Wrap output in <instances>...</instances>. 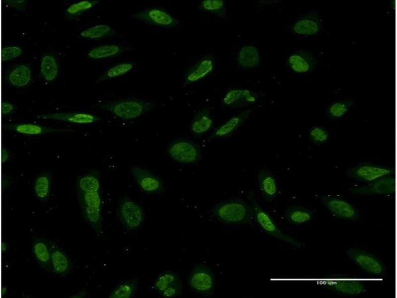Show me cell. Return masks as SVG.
Instances as JSON below:
<instances>
[{
    "label": "cell",
    "instance_id": "13",
    "mask_svg": "<svg viewBox=\"0 0 397 298\" xmlns=\"http://www.w3.org/2000/svg\"><path fill=\"white\" fill-rule=\"evenodd\" d=\"M320 199L327 210L338 218L355 221L360 218L357 209L346 200L327 196Z\"/></svg>",
    "mask_w": 397,
    "mask_h": 298
},
{
    "label": "cell",
    "instance_id": "20",
    "mask_svg": "<svg viewBox=\"0 0 397 298\" xmlns=\"http://www.w3.org/2000/svg\"><path fill=\"white\" fill-rule=\"evenodd\" d=\"M50 249L51 270L58 275L67 274L71 268L70 259L55 242L47 240Z\"/></svg>",
    "mask_w": 397,
    "mask_h": 298
},
{
    "label": "cell",
    "instance_id": "35",
    "mask_svg": "<svg viewBox=\"0 0 397 298\" xmlns=\"http://www.w3.org/2000/svg\"><path fill=\"white\" fill-rule=\"evenodd\" d=\"M117 35V32L107 24H99L85 29L80 36L88 39H100Z\"/></svg>",
    "mask_w": 397,
    "mask_h": 298
},
{
    "label": "cell",
    "instance_id": "31",
    "mask_svg": "<svg viewBox=\"0 0 397 298\" xmlns=\"http://www.w3.org/2000/svg\"><path fill=\"white\" fill-rule=\"evenodd\" d=\"M287 220L293 224H301L310 221L314 217L310 209L297 206L288 208L285 212Z\"/></svg>",
    "mask_w": 397,
    "mask_h": 298
},
{
    "label": "cell",
    "instance_id": "36",
    "mask_svg": "<svg viewBox=\"0 0 397 298\" xmlns=\"http://www.w3.org/2000/svg\"><path fill=\"white\" fill-rule=\"evenodd\" d=\"M100 1L98 0H85L71 4L65 11V18L67 20L75 19L85 11L93 7Z\"/></svg>",
    "mask_w": 397,
    "mask_h": 298
},
{
    "label": "cell",
    "instance_id": "26",
    "mask_svg": "<svg viewBox=\"0 0 397 298\" xmlns=\"http://www.w3.org/2000/svg\"><path fill=\"white\" fill-rule=\"evenodd\" d=\"M130 47L118 44L101 45L90 50L87 56L92 59H103L118 56L126 51L131 50Z\"/></svg>",
    "mask_w": 397,
    "mask_h": 298
},
{
    "label": "cell",
    "instance_id": "22",
    "mask_svg": "<svg viewBox=\"0 0 397 298\" xmlns=\"http://www.w3.org/2000/svg\"><path fill=\"white\" fill-rule=\"evenodd\" d=\"M257 180L264 199L267 202L273 200L278 194V185L272 173L268 169H262L258 172Z\"/></svg>",
    "mask_w": 397,
    "mask_h": 298
},
{
    "label": "cell",
    "instance_id": "21",
    "mask_svg": "<svg viewBox=\"0 0 397 298\" xmlns=\"http://www.w3.org/2000/svg\"><path fill=\"white\" fill-rule=\"evenodd\" d=\"M252 112L251 109L246 110L233 116L215 130L210 138L213 139L230 136L243 124Z\"/></svg>",
    "mask_w": 397,
    "mask_h": 298
},
{
    "label": "cell",
    "instance_id": "9",
    "mask_svg": "<svg viewBox=\"0 0 397 298\" xmlns=\"http://www.w3.org/2000/svg\"><path fill=\"white\" fill-rule=\"evenodd\" d=\"M318 284L326 289L347 296L361 295L367 290L363 281L341 277L327 278L319 281Z\"/></svg>",
    "mask_w": 397,
    "mask_h": 298
},
{
    "label": "cell",
    "instance_id": "2",
    "mask_svg": "<svg viewBox=\"0 0 397 298\" xmlns=\"http://www.w3.org/2000/svg\"><path fill=\"white\" fill-rule=\"evenodd\" d=\"M155 105L151 101L132 98L108 102L101 105L100 108L127 121L141 116L153 109Z\"/></svg>",
    "mask_w": 397,
    "mask_h": 298
},
{
    "label": "cell",
    "instance_id": "4",
    "mask_svg": "<svg viewBox=\"0 0 397 298\" xmlns=\"http://www.w3.org/2000/svg\"><path fill=\"white\" fill-rule=\"evenodd\" d=\"M325 24V20L318 11L310 10L295 21L291 31L298 36L310 38L322 34Z\"/></svg>",
    "mask_w": 397,
    "mask_h": 298
},
{
    "label": "cell",
    "instance_id": "38",
    "mask_svg": "<svg viewBox=\"0 0 397 298\" xmlns=\"http://www.w3.org/2000/svg\"><path fill=\"white\" fill-rule=\"evenodd\" d=\"M78 199L81 207H89L101 209L102 198L100 191H77Z\"/></svg>",
    "mask_w": 397,
    "mask_h": 298
},
{
    "label": "cell",
    "instance_id": "45",
    "mask_svg": "<svg viewBox=\"0 0 397 298\" xmlns=\"http://www.w3.org/2000/svg\"><path fill=\"white\" fill-rule=\"evenodd\" d=\"M1 114L5 116L12 113L15 110V106L8 101H3L1 103Z\"/></svg>",
    "mask_w": 397,
    "mask_h": 298
},
{
    "label": "cell",
    "instance_id": "18",
    "mask_svg": "<svg viewBox=\"0 0 397 298\" xmlns=\"http://www.w3.org/2000/svg\"><path fill=\"white\" fill-rule=\"evenodd\" d=\"M214 65L211 56H204L187 70L183 78L184 85H188L204 78L213 71Z\"/></svg>",
    "mask_w": 397,
    "mask_h": 298
},
{
    "label": "cell",
    "instance_id": "8",
    "mask_svg": "<svg viewBox=\"0 0 397 298\" xmlns=\"http://www.w3.org/2000/svg\"><path fill=\"white\" fill-rule=\"evenodd\" d=\"M168 153L174 160L185 164L197 162L201 157L199 146L191 140L183 139L172 142L168 147Z\"/></svg>",
    "mask_w": 397,
    "mask_h": 298
},
{
    "label": "cell",
    "instance_id": "33",
    "mask_svg": "<svg viewBox=\"0 0 397 298\" xmlns=\"http://www.w3.org/2000/svg\"><path fill=\"white\" fill-rule=\"evenodd\" d=\"M353 104V101L350 99H340L333 101L326 108L327 116L332 120H339L348 112Z\"/></svg>",
    "mask_w": 397,
    "mask_h": 298
},
{
    "label": "cell",
    "instance_id": "32",
    "mask_svg": "<svg viewBox=\"0 0 397 298\" xmlns=\"http://www.w3.org/2000/svg\"><path fill=\"white\" fill-rule=\"evenodd\" d=\"M138 285V279L126 280L117 285L110 292V298H131L135 295Z\"/></svg>",
    "mask_w": 397,
    "mask_h": 298
},
{
    "label": "cell",
    "instance_id": "12",
    "mask_svg": "<svg viewBox=\"0 0 397 298\" xmlns=\"http://www.w3.org/2000/svg\"><path fill=\"white\" fill-rule=\"evenodd\" d=\"M132 16L145 23L164 28L177 26L179 20L165 10L157 7H149L135 13Z\"/></svg>",
    "mask_w": 397,
    "mask_h": 298
},
{
    "label": "cell",
    "instance_id": "6",
    "mask_svg": "<svg viewBox=\"0 0 397 298\" xmlns=\"http://www.w3.org/2000/svg\"><path fill=\"white\" fill-rule=\"evenodd\" d=\"M394 172L393 168L365 162L349 167L345 170V174L349 178L369 183L392 175Z\"/></svg>",
    "mask_w": 397,
    "mask_h": 298
},
{
    "label": "cell",
    "instance_id": "47",
    "mask_svg": "<svg viewBox=\"0 0 397 298\" xmlns=\"http://www.w3.org/2000/svg\"><path fill=\"white\" fill-rule=\"evenodd\" d=\"M1 248L2 252H5L7 249V245L5 242H3L2 243Z\"/></svg>",
    "mask_w": 397,
    "mask_h": 298
},
{
    "label": "cell",
    "instance_id": "43",
    "mask_svg": "<svg viewBox=\"0 0 397 298\" xmlns=\"http://www.w3.org/2000/svg\"><path fill=\"white\" fill-rule=\"evenodd\" d=\"M182 292V285L179 279L170 285L160 295L165 298H171L180 295Z\"/></svg>",
    "mask_w": 397,
    "mask_h": 298
},
{
    "label": "cell",
    "instance_id": "37",
    "mask_svg": "<svg viewBox=\"0 0 397 298\" xmlns=\"http://www.w3.org/2000/svg\"><path fill=\"white\" fill-rule=\"evenodd\" d=\"M81 208L86 222L97 233H100L102 230L101 209L84 206Z\"/></svg>",
    "mask_w": 397,
    "mask_h": 298
},
{
    "label": "cell",
    "instance_id": "27",
    "mask_svg": "<svg viewBox=\"0 0 397 298\" xmlns=\"http://www.w3.org/2000/svg\"><path fill=\"white\" fill-rule=\"evenodd\" d=\"M52 173L47 171L37 176L34 184L33 190L37 199L41 202H47L51 193Z\"/></svg>",
    "mask_w": 397,
    "mask_h": 298
},
{
    "label": "cell",
    "instance_id": "48",
    "mask_svg": "<svg viewBox=\"0 0 397 298\" xmlns=\"http://www.w3.org/2000/svg\"><path fill=\"white\" fill-rule=\"evenodd\" d=\"M7 291V288L5 286H3L1 289V296H3L5 295V293Z\"/></svg>",
    "mask_w": 397,
    "mask_h": 298
},
{
    "label": "cell",
    "instance_id": "24",
    "mask_svg": "<svg viewBox=\"0 0 397 298\" xmlns=\"http://www.w3.org/2000/svg\"><path fill=\"white\" fill-rule=\"evenodd\" d=\"M6 79L15 87H25L29 84L32 79L31 68L25 64L16 65L8 71Z\"/></svg>",
    "mask_w": 397,
    "mask_h": 298
},
{
    "label": "cell",
    "instance_id": "15",
    "mask_svg": "<svg viewBox=\"0 0 397 298\" xmlns=\"http://www.w3.org/2000/svg\"><path fill=\"white\" fill-rule=\"evenodd\" d=\"M258 97V94L251 90L232 88L225 94L222 103L228 108L244 107L255 103Z\"/></svg>",
    "mask_w": 397,
    "mask_h": 298
},
{
    "label": "cell",
    "instance_id": "3",
    "mask_svg": "<svg viewBox=\"0 0 397 298\" xmlns=\"http://www.w3.org/2000/svg\"><path fill=\"white\" fill-rule=\"evenodd\" d=\"M248 199L250 200L253 207L254 218L263 231L272 237L289 243L297 248H301L303 246V243L284 233L278 228L269 214L258 204L253 191L249 193Z\"/></svg>",
    "mask_w": 397,
    "mask_h": 298
},
{
    "label": "cell",
    "instance_id": "29",
    "mask_svg": "<svg viewBox=\"0 0 397 298\" xmlns=\"http://www.w3.org/2000/svg\"><path fill=\"white\" fill-rule=\"evenodd\" d=\"M100 173L95 170L80 176L77 181V191L81 192L100 191Z\"/></svg>",
    "mask_w": 397,
    "mask_h": 298
},
{
    "label": "cell",
    "instance_id": "1",
    "mask_svg": "<svg viewBox=\"0 0 397 298\" xmlns=\"http://www.w3.org/2000/svg\"><path fill=\"white\" fill-rule=\"evenodd\" d=\"M212 215L218 221L227 224H247L254 218V211L241 198L229 199L216 204Z\"/></svg>",
    "mask_w": 397,
    "mask_h": 298
},
{
    "label": "cell",
    "instance_id": "17",
    "mask_svg": "<svg viewBox=\"0 0 397 298\" xmlns=\"http://www.w3.org/2000/svg\"><path fill=\"white\" fill-rule=\"evenodd\" d=\"M4 129L18 134L39 136L54 133H70L74 132L72 129L56 128L33 123H4Z\"/></svg>",
    "mask_w": 397,
    "mask_h": 298
},
{
    "label": "cell",
    "instance_id": "28",
    "mask_svg": "<svg viewBox=\"0 0 397 298\" xmlns=\"http://www.w3.org/2000/svg\"><path fill=\"white\" fill-rule=\"evenodd\" d=\"M59 70V65L55 56L50 53L43 55L41 61L40 73L45 81L55 80L58 76Z\"/></svg>",
    "mask_w": 397,
    "mask_h": 298
},
{
    "label": "cell",
    "instance_id": "30",
    "mask_svg": "<svg viewBox=\"0 0 397 298\" xmlns=\"http://www.w3.org/2000/svg\"><path fill=\"white\" fill-rule=\"evenodd\" d=\"M237 57L239 65L244 68H254L259 65L260 62L259 51L253 46L247 45L242 47Z\"/></svg>",
    "mask_w": 397,
    "mask_h": 298
},
{
    "label": "cell",
    "instance_id": "41",
    "mask_svg": "<svg viewBox=\"0 0 397 298\" xmlns=\"http://www.w3.org/2000/svg\"><path fill=\"white\" fill-rule=\"evenodd\" d=\"M330 137L328 131L321 126H314L308 131L309 141L316 145L320 146L326 143Z\"/></svg>",
    "mask_w": 397,
    "mask_h": 298
},
{
    "label": "cell",
    "instance_id": "7",
    "mask_svg": "<svg viewBox=\"0 0 397 298\" xmlns=\"http://www.w3.org/2000/svg\"><path fill=\"white\" fill-rule=\"evenodd\" d=\"M117 214L122 224L129 230H134L139 228L144 219L142 207L127 197L121 201Z\"/></svg>",
    "mask_w": 397,
    "mask_h": 298
},
{
    "label": "cell",
    "instance_id": "25",
    "mask_svg": "<svg viewBox=\"0 0 397 298\" xmlns=\"http://www.w3.org/2000/svg\"><path fill=\"white\" fill-rule=\"evenodd\" d=\"M32 252L35 260L43 269L51 270L50 249L47 240L36 238L33 243Z\"/></svg>",
    "mask_w": 397,
    "mask_h": 298
},
{
    "label": "cell",
    "instance_id": "14",
    "mask_svg": "<svg viewBox=\"0 0 397 298\" xmlns=\"http://www.w3.org/2000/svg\"><path fill=\"white\" fill-rule=\"evenodd\" d=\"M287 65L295 74H307L317 67V60L310 51L300 50L291 53L287 58Z\"/></svg>",
    "mask_w": 397,
    "mask_h": 298
},
{
    "label": "cell",
    "instance_id": "10",
    "mask_svg": "<svg viewBox=\"0 0 397 298\" xmlns=\"http://www.w3.org/2000/svg\"><path fill=\"white\" fill-rule=\"evenodd\" d=\"M349 258L364 271L377 276L383 275L386 271L384 264L374 255L356 248L346 251Z\"/></svg>",
    "mask_w": 397,
    "mask_h": 298
},
{
    "label": "cell",
    "instance_id": "39",
    "mask_svg": "<svg viewBox=\"0 0 397 298\" xmlns=\"http://www.w3.org/2000/svg\"><path fill=\"white\" fill-rule=\"evenodd\" d=\"M179 280L177 274L172 271H166L160 273L154 283V289L161 294L170 285Z\"/></svg>",
    "mask_w": 397,
    "mask_h": 298
},
{
    "label": "cell",
    "instance_id": "40",
    "mask_svg": "<svg viewBox=\"0 0 397 298\" xmlns=\"http://www.w3.org/2000/svg\"><path fill=\"white\" fill-rule=\"evenodd\" d=\"M199 7L203 11L220 17H224L226 15L225 4L222 0H203L200 2Z\"/></svg>",
    "mask_w": 397,
    "mask_h": 298
},
{
    "label": "cell",
    "instance_id": "16",
    "mask_svg": "<svg viewBox=\"0 0 397 298\" xmlns=\"http://www.w3.org/2000/svg\"><path fill=\"white\" fill-rule=\"evenodd\" d=\"M395 178L389 175L371 182L367 185L350 188L354 194L360 195H382L393 194L395 192Z\"/></svg>",
    "mask_w": 397,
    "mask_h": 298
},
{
    "label": "cell",
    "instance_id": "42",
    "mask_svg": "<svg viewBox=\"0 0 397 298\" xmlns=\"http://www.w3.org/2000/svg\"><path fill=\"white\" fill-rule=\"evenodd\" d=\"M23 49L20 46L10 45L3 47L1 50V61H9L22 55Z\"/></svg>",
    "mask_w": 397,
    "mask_h": 298
},
{
    "label": "cell",
    "instance_id": "5",
    "mask_svg": "<svg viewBox=\"0 0 397 298\" xmlns=\"http://www.w3.org/2000/svg\"><path fill=\"white\" fill-rule=\"evenodd\" d=\"M215 276L206 266L198 264L191 271L188 283L191 288L195 292L206 297H210L215 288Z\"/></svg>",
    "mask_w": 397,
    "mask_h": 298
},
{
    "label": "cell",
    "instance_id": "34",
    "mask_svg": "<svg viewBox=\"0 0 397 298\" xmlns=\"http://www.w3.org/2000/svg\"><path fill=\"white\" fill-rule=\"evenodd\" d=\"M136 66L135 62H122L115 64L106 69L100 76L97 82L114 78L131 71Z\"/></svg>",
    "mask_w": 397,
    "mask_h": 298
},
{
    "label": "cell",
    "instance_id": "44",
    "mask_svg": "<svg viewBox=\"0 0 397 298\" xmlns=\"http://www.w3.org/2000/svg\"><path fill=\"white\" fill-rule=\"evenodd\" d=\"M4 3L19 11H24L27 7V1L25 0H5Z\"/></svg>",
    "mask_w": 397,
    "mask_h": 298
},
{
    "label": "cell",
    "instance_id": "11",
    "mask_svg": "<svg viewBox=\"0 0 397 298\" xmlns=\"http://www.w3.org/2000/svg\"><path fill=\"white\" fill-rule=\"evenodd\" d=\"M132 175L138 186L144 193L159 194L164 191L162 180L150 170L137 165L131 166Z\"/></svg>",
    "mask_w": 397,
    "mask_h": 298
},
{
    "label": "cell",
    "instance_id": "19",
    "mask_svg": "<svg viewBox=\"0 0 397 298\" xmlns=\"http://www.w3.org/2000/svg\"><path fill=\"white\" fill-rule=\"evenodd\" d=\"M38 118L80 124H91L102 120L100 117L86 112L49 113L39 115Z\"/></svg>",
    "mask_w": 397,
    "mask_h": 298
},
{
    "label": "cell",
    "instance_id": "23",
    "mask_svg": "<svg viewBox=\"0 0 397 298\" xmlns=\"http://www.w3.org/2000/svg\"><path fill=\"white\" fill-rule=\"evenodd\" d=\"M213 124L210 114V109L204 107L199 110L192 120L190 131L193 135L199 136L210 130Z\"/></svg>",
    "mask_w": 397,
    "mask_h": 298
},
{
    "label": "cell",
    "instance_id": "46",
    "mask_svg": "<svg viewBox=\"0 0 397 298\" xmlns=\"http://www.w3.org/2000/svg\"><path fill=\"white\" fill-rule=\"evenodd\" d=\"M1 152V163L3 164L9 160L10 157V153L8 149L5 147L2 148Z\"/></svg>",
    "mask_w": 397,
    "mask_h": 298
}]
</instances>
